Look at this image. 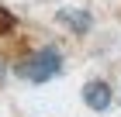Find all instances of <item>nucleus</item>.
Segmentation results:
<instances>
[{
	"label": "nucleus",
	"instance_id": "obj_4",
	"mask_svg": "<svg viewBox=\"0 0 121 117\" xmlns=\"http://www.w3.org/2000/svg\"><path fill=\"white\" fill-rule=\"evenodd\" d=\"M14 28H17V17H14V14H10L4 4H0V38H4V35H10Z\"/></svg>",
	"mask_w": 121,
	"mask_h": 117
},
{
	"label": "nucleus",
	"instance_id": "obj_3",
	"mask_svg": "<svg viewBox=\"0 0 121 117\" xmlns=\"http://www.w3.org/2000/svg\"><path fill=\"white\" fill-rule=\"evenodd\" d=\"M111 100H114V93H111V86L104 79H90L83 86V103L90 110H97V114H104V110L111 107Z\"/></svg>",
	"mask_w": 121,
	"mask_h": 117
},
{
	"label": "nucleus",
	"instance_id": "obj_1",
	"mask_svg": "<svg viewBox=\"0 0 121 117\" xmlns=\"http://www.w3.org/2000/svg\"><path fill=\"white\" fill-rule=\"evenodd\" d=\"M59 72H62V52H59L56 45L31 48V52L24 55V59H17V65H14V76H21L24 83H35V86L56 79Z\"/></svg>",
	"mask_w": 121,
	"mask_h": 117
},
{
	"label": "nucleus",
	"instance_id": "obj_2",
	"mask_svg": "<svg viewBox=\"0 0 121 117\" xmlns=\"http://www.w3.org/2000/svg\"><path fill=\"white\" fill-rule=\"evenodd\" d=\"M56 17H59V24H66L73 35H80V38H83L86 31H90V24H93V14L86 7H59Z\"/></svg>",
	"mask_w": 121,
	"mask_h": 117
}]
</instances>
